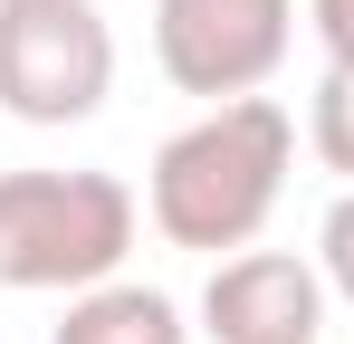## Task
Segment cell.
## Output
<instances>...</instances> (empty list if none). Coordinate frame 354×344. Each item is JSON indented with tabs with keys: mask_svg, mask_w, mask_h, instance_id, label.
<instances>
[{
	"mask_svg": "<svg viewBox=\"0 0 354 344\" xmlns=\"http://www.w3.org/2000/svg\"><path fill=\"white\" fill-rule=\"evenodd\" d=\"M288 172H297V115L278 106V96H230V106L192 115L173 144L153 153L144 211H153V229H163L173 249L239 258V249L268 229Z\"/></svg>",
	"mask_w": 354,
	"mask_h": 344,
	"instance_id": "6da1fadb",
	"label": "cell"
},
{
	"mask_svg": "<svg viewBox=\"0 0 354 344\" xmlns=\"http://www.w3.org/2000/svg\"><path fill=\"white\" fill-rule=\"evenodd\" d=\"M134 229H144V211L115 172H48V163L0 172V287H19V296L106 287L134 249Z\"/></svg>",
	"mask_w": 354,
	"mask_h": 344,
	"instance_id": "7a4b0ae2",
	"label": "cell"
},
{
	"mask_svg": "<svg viewBox=\"0 0 354 344\" xmlns=\"http://www.w3.org/2000/svg\"><path fill=\"white\" fill-rule=\"evenodd\" d=\"M115 96V29L96 0H0V106L19 124H86Z\"/></svg>",
	"mask_w": 354,
	"mask_h": 344,
	"instance_id": "3957f363",
	"label": "cell"
},
{
	"mask_svg": "<svg viewBox=\"0 0 354 344\" xmlns=\"http://www.w3.org/2000/svg\"><path fill=\"white\" fill-rule=\"evenodd\" d=\"M297 48V0H153V57L182 96H259Z\"/></svg>",
	"mask_w": 354,
	"mask_h": 344,
	"instance_id": "277c9868",
	"label": "cell"
},
{
	"mask_svg": "<svg viewBox=\"0 0 354 344\" xmlns=\"http://www.w3.org/2000/svg\"><path fill=\"white\" fill-rule=\"evenodd\" d=\"M326 268L297 249H239L201 287V335L211 344H316L326 335Z\"/></svg>",
	"mask_w": 354,
	"mask_h": 344,
	"instance_id": "5b68a950",
	"label": "cell"
},
{
	"mask_svg": "<svg viewBox=\"0 0 354 344\" xmlns=\"http://www.w3.org/2000/svg\"><path fill=\"white\" fill-rule=\"evenodd\" d=\"M48 344H192V325H182V306L163 287L106 278V287H86V296H67V316H58Z\"/></svg>",
	"mask_w": 354,
	"mask_h": 344,
	"instance_id": "8992f818",
	"label": "cell"
},
{
	"mask_svg": "<svg viewBox=\"0 0 354 344\" xmlns=\"http://www.w3.org/2000/svg\"><path fill=\"white\" fill-rule=\"evenodd\" d=\"M306 144H316V163H326V172H345V182H354V67H326V77H316Z\"/></svg>",
	"mask_w": 354,
	"mask_h": 344,
	"instance_id": "52a82bcc",
	"label": "cell"
},
{
	"mask_svg": "<svg viewBox=\"0 0 354 344\" xmlns=\"http://www.w3.org/2000/svg\"><path fill=\"white\" fill-rule=\"evenodd\" d=\"M316 268H326V287L354 306V191L326 211V229H316Z\"/></svg>",
	"mask_w": 354,
	"mask_h": 344,
	"instance_id": "ba28073f",
	"label": "cell"
},
{
	"mask_svg": "<svg viewBox=\"0 0 354 344\" xmlns=\"http://www.w3.org/2000/svg\"><path fill=\"white\" fill-rule=\"evenodd\" d=\"M306 29H316L326 67H354V0H306Z\"/></svg>",
	"mask_w": 354,
	"mask_h": 344,
	"instance_id": "9c48e42d",
	"label": "cell"
}]
</instances>
